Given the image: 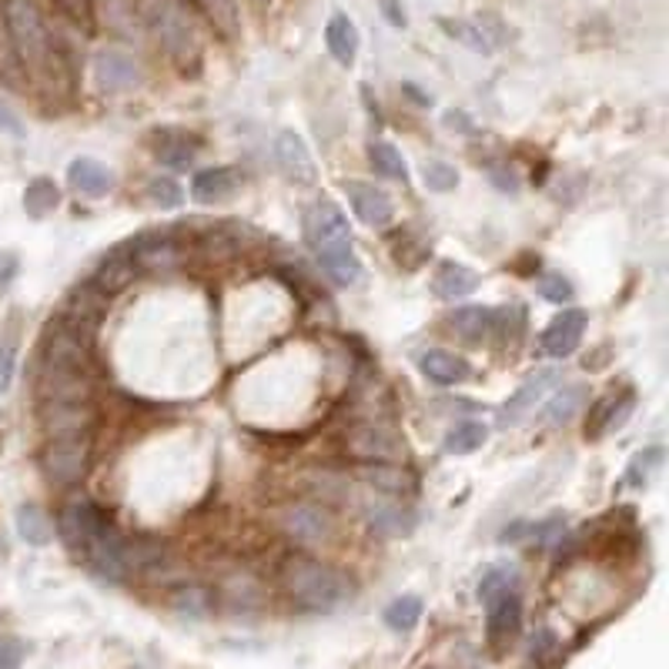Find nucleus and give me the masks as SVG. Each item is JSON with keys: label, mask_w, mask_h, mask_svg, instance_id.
I'll list each match as a JSON object with an SVG mask.
<instances>
[{"label": "nucleus", "mask_w": 669, "mask_h": 669, "mask_svg": "<svg viewBox=\"0 0 669 669\" xmlns=\"http://www.w3.org/2000/svg\"><path fill=\"white\" fill-rule=\"evenodd\" d=\"M282 585L301 610H311V613H328L339 603H346V596L352 593L349 579L339 569L321 559H311V556L285 559Z\"/></svg>", "instance_id": "obj_1"}, {"label": "nucleus", "mask_w": 669, "mask_h": 669, "mask_svg": "<svg viewBox=\"0 0 669 669\" xmlns=\"http://www.w3.org/2000/svg\"><path fill=\"white\" fill-rule=\"evenodd\" d=\"M141 21L161 44V51L182 67L198 64L201 57V41L195 31V21L182 0H141Z\"/></svg>", "instance_id": "obj_2"}, {"label": "nucleus", "mask_w": 669, "mask_h": 669, "mask_svg": "<svg viewBox=\"0 0 669 669\" xmlns=\"http://www.w3.org/2000/svg\"><path fill=\"white\" fill-rule=\"evenodd\" d=\"M4 21H8V31H11V41H14L18 54L34 67L47 64V57H51V31H47L34 0H4Z\"/></svg>", "instance_id": "obj_3"}, {"label": "nucleus", "mask_w": 669, "mask_h": 669, "mask_svg": "<svg viewBox=\"0 0 669 669\" xmlns=\"http://www.w3.org/2000/svg\"><path fill=\"white\" fill-rule=\"evenodd\" d=\"M91 462V436H57L47 442L41 465L54 485H77Z\"/></svg>", "instance_id": "obj_4"}, {"label": "nucleus", "mask_w": 669, "mask_h": 669, "mask_svg": "<svg viewBox=\"0 0 669 669\" xmlns=\"http://www.w3.org/2000/svg\"><path fill=\"white\" fill-rule=\"evenodd\" d=\"M105 526H108V519L101 516V509L95 506V502H88V498L67 502L64 513H61V523H57V529H61L67 549L77 552V556H84V549H88V546L98 539V533H101Z\"/></svg>", "instance_id": "obj_5"}, {"label": "nucleus", "mask_w": 669, "mask_h": 669, "mask_svg": "<svg viewBox=\"0 0 669 669\" xmlns=\"http://www.w3.org/2000/svg\"><path fill=\"white\" fill-rule=\"evenodd\" d=\"M282 529L301 546H325L334 533V523L315 502H295L282 513Z\"/></svg>", "instance_id": "obj_6"}, {"label": "nucleus", "mask_w": 669, "mask_h": 669, "mask_svg": "<svg viewBox=\"0 0 669 669\" xmlns=\"http://www.w3.org/2000/svg\"><path fill=\"white\" fill-rule=\"evenodd\" d=\"M305 238L315 251L328 248V244H339V241H352L349 238V218L346 211L334 205V201H315L305 211Z\"/></svg>", "instance_id": "obj_7"}, {"label": "nucleus", "mask_w": 669, "mask_h": 669, "mask_svg": "<svg viewBox=\"0 0 669 669\" xmlns=\"http://www.w3.org/2000/svg\"><path fill=\"white\" fill-rule=\"evenodd\" d=\"M275 161H278V172L292 185H315L318 182V164H315L305 138L295 131H282L275 138Z\"/></svg>", "instance_id": "obj_8"}, {"label": "nucleus", "mask_w": 669, "mask_h": 669, "mask_svg": "<svg viewBox=\"0 0 669 669\" xmlns=\"http://www.w3.org/2000/svg\"><path fill=\"white\" fill-rule=\"evenodd\" d=\"M559 385V369H542L536 372L529 382H523L519 392H513V398L502 405V426H519L536 412V405H542L549 398V392Z\"/></svg>", "instance_id": "obj_9"}, {"label": "nucleus", "mask_w": 669, "mask_h": 669, "mask_svg": "<svg viewBox=\"0 0 669 669\" xmlns=\"http://www.w3.org/2000/svg\"><path fill=\"white\" fill-rule=\"evenodd\" d=\"M41 423L51 439L84 436L95 423V408L91 402H41Z\"/></svg>", "instance_id": "obj_10"}, {"label": "nucleus", "mask_w": 669, "mask_h": 669, "mask_svg": "<svg viewBox=\"0 0 669 669\" xmlns=\"http://www.w3.org/2000/svg\"><path fill=\"white\" fill-rule=\"evenodd\" d=\"M585 325H590V311H582V308H566L559 311L549 328L542 331V352L552 355V359H566L579 349L582 342V331Z\"/></svg>", "instance_id": "obj_11"}, {"label": "nucleus", "mask_w": 669, "mask_h": 669, "mask_svg": "<svg viewBox=\"0 0 669 669\" xmlns=\"http://www.w3.org/2000/svg\"><path fill=\"white\" fill-rule=\"evenodd\" d=\"M105 298H108V295H101L91 282H88V285H80V288L67 298L61 321H64L70 331H77L84 342H88L91 334H95V328H98V321H101Z\"/></svg>", "instance_id": "obj_12"}, {"label": "nucleus", "mask_w": 669, "mask_h": 669, "mask_svg": "<svg viewBox=\"0 0 669 669\" xmlns=\"http://www.w3.org/2000/svg\"><path fill=\"white\" fill-rule=\"evenodd\" d=\"M95 77L101 84V91H131L134 84L141 80V67L131 54L118 51V47H105L95 54Z\"/></svg>", "instance_id": "obj_13"}, {"label": "nucleus", "mask_w": 669, "mask_h": 669, "mask_svg": "<svg viewBox=\"0 0 669 669\" xmlns=\"http://www.w3.org/2000/svg\"><path fill=\"white\" fill-rule=\"evenodd\" d=\"M128 251L134 265H144V268H172L182 262V244L175 241L172 231H144L128 244Z\"/></svg>", "instance_id": "obj_14"}, {"label": "nucleus", "mask_w": 669, "mask_h": 669, "mask_svg": "<svg viewBox=\"0 0 669 669\" xmlns=\"http://www.w3.org/2000/svg\"><path fill=\"white\" fill-rule=\"evenodd\" d=\"M365 519L369 526L379 533V536H408L415 529V513L405 506L398 495H379V498H369L365 506Z\"/></svg>", "instance_id": "obj_15"}, {"label": "nucleus", "mask_w": 669, "mask_h": 669, "mask_svg": "<svg viewBox=\"0 0 669 669\" xmlns=\"http://www.w3.org/2000/svg\"><path fill=\"white\" fill-rule=\"evenodd\" d=\"M346 195H349L352 211H355L369 228H385V224L395 218V205H392V198H388L382 188H375V185L349 182V185H346Z\"/></svg>", "instance_id": "obj_16"}, {"label": "nucleus", "mask_w": 669, "mask_h": 669, "mask_svg": "<svg viewBox=\"0 0 669 669\" xmlns=\"http://www.w3.org/2000/svg\"><path fill=\"white\" fill-rule=\"evenodd\" d=\"M349 449H352V456L372 459V462H395V459H402V442L385 426H359V429H352Z\"/></svg>", "instance_id": "obj_17"}, {"label": "nucleus", "mask_w": 669, "mask_h": 669, "mask_svg": "<svg viewBox=\"0 0 669 669\" xmlns=\"http://www.w3.org/2000/svg\"><path fill=\"white\" fill-rule=\"evenodd\" d=\"M67 185L84 198H105L114 188V172L95 157H74L67 164Z\"/></svg>", "instance_id": "obj_18"}, {"label": "nucleus", "mask_w": 669, "mask_h": 669, "mask_svg": "<svg viewBox=\"0 0 669 669\" xmlns=\"http://www.w3.org/2000/svg\"><path fill=\"white\" fill-rule=\"evenodd\" d=\"M318 255V265L321 272L328 275L331 285H339V288H349L362 278V262L355 255V248L352 241H339V244H328L321 251H315Z\"/></svg>", "instance_id": "obj_19"}, {"label": "nucleus", "mask_w": 669, "mask_h": 669, "mask_svg": "<svg viewBox=\"0 0 669 669\" xmlns=\"http://www.w3.org/2000/svg\"><path fill=\"white\" fill-rule=\"evenodd\" d=\"M485 606H489V639H492V646L509 643L523 626V600H519V593L516 590L502 593Z\"/></svg>", "instance_id": "obj_20"}, {"label": "nucleus", "mask_w": 669, "mask_h": 669, "mask_svg": "<svg viewBox=\"0 0 669 669\" xmlns=\"http://www.w3.org/2000/svg\"><path fill=\"white\" fill-rule=\"evenodd\" d=\"M325 47L328 54L339 61L342 67H352L355 57H359V47H362V37H359V28L349 14H331L328 24H325Z\"/></svg>", "instance_id": "obj_21"}, {"label": "nucleus", "mask_w": 669, "mask_h": 669, "mask_svg": "<svg viewBox=\"0 0 669 669\" xmlns=\"http://www.w3.org/2000/svg\"><path fill=\"white\" fill-rule=\"evenodd\" d=\"M241 185V175L238 167H208V172H198L195 182H191V198L198 205H218V201H228Z\"/></svg>", "instance_id": "obj_22"}, {"label": "nucleus", "mask_w": 669, "mask_h": 669, "mask_svg": "<svg viewBox=\"0 0 669 669\" xmlns=\"http://www.w3.org/2000/svg\"><path fill=\"white\" fill-rule=\"evenodd\" d=\"M636 412V395H610L603 398L596 408H593V423L585 426V436L590 439H600L606 432H619L626 423H629V415Z\"/></svg>", "instance_id": "obj_23"}, {"label": "nucleus", "mask_w": 669, "mask_h": 669, "mask_svg": "<svg viewBox=\"0 0 669 669\" xmlns=\"http://www.w3.org/2000/svg\"><path fill=\"white\" fill-rule=\"evenodd\" d=\"M418 369H423L426 379H432L436 385H462L469 382L472 369L465 359H459L456 352H446V349H432L418 359Z\"/></svg>", "instance_id": "obj_24"}, {"label": "nucleus", "mask_w": 669, "mask_h": 669, "mask_svg": "<svg viewBox=\"0 0 669 669\" xmlns=\"http://www.w3.org/2000/svg\"><path fill=\"white\" fill-rule=\"evenodd\" d=\"M432 288H436L439 298L456 301V298H465V295H472L479 288V275L472 268L459 265V262H442L436 268V275H432Z\"/></svg>", "instance_id": "obj_25"}, {"label": "nucleus", "mask_w": 669, "mask_h": 669, "mask_svg": "<svg viewBox=\"0 0 669 669\" xmlns=\"http://www.w3.org/2000/svg\"><path fill=\"white\" fill-rule=\"evenodd\" d=\"M449 325L465 346H482L492 334V308H482V305L459 308V311H452Z\"/></svg>", "instance_id": "obj_26"}, {"label": "nucleus", "mask_w": 669, "mask_h": 669, "mask_svg": "<svg viewBox=\"0 0 669 669\" xmlns=\"http://www.w3.org/2000/svg\"><path fill=\"white\" fill-rule=\"evenodd\" d=\"M14 523H18V536L28 546H47L54 539V519L41 506H34V502H24V506H18Z\"/></svg>", "instance_id": "obj_27"}, {"label": "nucleus", "mask_w": 669, "mask_h": 669, "mask_svg": "<svg viewBox=\"0 0 669 669\" xmlns=\"http://www.w3.org/2000/svg\"><path fill=\"white\" fill-rule=\"evenodd\" d=\"M134 272H138V265H134V259L128 255H111V259H105L101 262V268L95 272V278H91V285L101 292V295H118V292H124L131 282H134Z\"/></svg>", "instance_id": "obj_28"}, {"label": "nucleus", "mask_w": 669, "mask_h": 669, "mask_svg": "<svg viewBox=\"0 0 669 669\" xmlns=\"http://www.w3.org/2000/svg\"><path fill=\"white\" fill-rule=\"evenodd\" d=\"M167 606H172L178 616L205 619L215 606V596H211V590H205V585H198V582H185V585H178V590H172Z\"/></svg>", "instance_id": "obj_29"}, {"label": "nucleus", "mask_w": 669, "mask_h": 669, "mask_svg": "<svg viewBox=\"0 0 669 669\" xmlns=\"http://www.w3.org/2000/svg\"><path fill=\"white\" fill-rule=\"evenodd\" d=\"M439 28L462 47L475 51V54H492L495 41L489 37V31L482 28V21H452V18H439Z\"/></svg>", "instance_id": "obj_30"}, {"label": "nucleus", "mask_w": 669, "mask_h": 669, "mask_svg": "<svg viewBox=\"0 0 669 669\" xmlns=\"http://www.w3.org/2000/svg\"><path fill=\"white\" fill-rule=\"evenodd\" d=\"M369 161L375 167V175L392 178V182H408V164L402 157V151L388 141H372L369 144Z\"/></svg>", "instance_id": "obj_31"}, {"label": "nucleus", "mask_w": 669, "mask_h": 669, "mask_svg": "<svg viewBox=\"0 0 669 669\" xmlns=\"http://www.w3.org/2000/svg\"><path fill=\"white\" fill-rule=\"evenodd\" d=\"M57 205H61V191H57V185H54L51 178H34V182L24 188V211H28L34 221L54 215Z\"/></svg>", "instance_id": "obj_32"}, {"label": "nucleus", "mask_w": 669, "mask_h": 669, "mask_svg": "<svg viewBox=\"0 0 669 669\" xmlns=\"http://www.w3.org/2000/svg\"><path fill=\"white\" fill-rule=\"evenodd\" d=\"M485 439H489V429L482 426V423H459L456 429H449V436H446V452L449 456H472V452H479L482 446H485Z\"/></svg>", "instance_id": "obj_33"}, {"label": "nucleus", "mask_w": 669, "mask_h": 669, "mask_svg": "<svg viewBox=\"0 0 669 669\" xmlns=\"http://www.w3.org/2000/svg\"><path fill=\"white\" fill-rule=\"evenodd\" d=\"M418 619H423V600H418V596H398V600H392L388 610H385V626L395 629V633L415 629Z\"/></svg>", "instance_id": "obj_34"}, {"label": "nucleus", "mask_w": 669, "mask_h": 669, "mask_svg": "<svg viewBox=\"0 0 669 669\" xmlns=\"http://www.w3.org/2000/svg\"><path fill=\"white\" fill-rule=\"evenodd\" d=\"M516 585H519V572L513 566H492V569H485V575L479 582V600L492 603L502 593H513Z\"/></svg>", "instance_id": "obj_35"}, {"label": "nucleus", "mask_w": 669, "mask_h": 669, "mask_svg": "<svg viewBox=\"0 0 669 669\" xmlns=\"http://www.w3.org/2000/svg\"><path fill=\"white\" fill-rule=\"evenodd\" d=\"M582 402H585V388H582V385H569V388L556 392V398H552L549 408H546L549 426H566L569 418L582 408Z\"/></svg>", "instance_id": "obj_36"}, {"label": "nucleus", "mask_w": 669, "mask_h": 669, "mask_svg": "<svg viewBox=\"0 0 669 669\" xmlns=\"http://www.w3.org/2000/svg\"><path fill=\"white\" fill-rule=\"evenodd\" d=\"M157 161L161 164H172V167H188L191 161H195V151H191V144H188V138H182V134H164L161 141H157Z\"/></svg>", "instance_id": "obj_37"}, {"label": "nucleus", "mask_w": 669, "mask_h": 669, "mask_svg": "<svg viewBox=\"0 0 669 669\" xmlns=\"http://www.w3.org/2000/svg\"><path fill=\"white\" fill-rule=\"evenodd\" d=\"M144 198L154 205V208H178L185 201V191L175 178H151L147 188H144Z\"/></svg>", "instance_id": "obj_38"}, {"label": "nucleus", "mask_w": 669, "mask_h": 669, "mask_svg": "<svg viewBox=\"0 0 669 669\" xmlns=\"http://www.w3.org/2000/svg\"><path fill=\"white\" fill-rule=\"evenodd\" d=\"M662 465V449L659 446H652V449H643L633 462H629V469H626V482L633 485V489H643L649 479H652V472Z\"/></svg>", "instance_id": "obj_39"}, {"label": "nucleus", "mask_w": 669, "mask_h": 669, "mask_svg": "<svg viewBox=\"0 0 669 669\" xmlns=\"http://www.w3.org/2000/svg\"><path fill=\"white\" fill-rule=\"evenodd\" d=\"M365 479L382 492V495H405V492H412V479L405 475V472H398V469H385V465H375V469H369L365 472Z\"/></svg>", "instance_id": "obj_40"}, {"label": "nucleus", "mask_w": 669, "mask_h": 669, "mask_svg": "<svg viewBox=\"0 0 669 669\" xmlns=\"http://www.w3.org/2000/svg\"><path fill=\"white\" fill-rule=\"evenodd\" d=\"M423 175H426V188H429V191L446 195V191H456V188H459V172H456L452 164H446V161H429Z\"/></svg>", "instance_id": "obj_41"}, {"label": "nucleus", "mask_w": 669, "mask_h": 669, "mask_svg": "<svg viewBox=\"0 0 669 669\" xmlns=\"http://www.w3.org/2000/svg\"><path fill=\"white\" fill-rule=\"evenodd\" d=\"M539 295L546 301H552V305H566V301H572L575 288H572V282L566 275H542L539 278Z\"/></svg>", "instance_id": "obj_42"}, {"label": "nucleus", "mask_w": 669, "mask_h": 669, "mask_svg": "<svg viewBox=\"0 0 669 669\" xmlns=\"http://www.w3.org/2000/svg\"><path fill=\"white\" fill-rule=\"evenodd\" d=\"M24 662V643L18 636L0 633V669H21Z\"/></svg>", "instance_id": "obj_43"}, {"label": "nucleus", "mask_w": 669, "mask_h": 669, "mask_svg": "<svg viewBox=\"0 0 669 669\" xmlns=\"http://www.w3.org/2000/svg\"><path fill=\"white\" fill-rule=\"evenodd\" d=\"M14 372H18V352H14V346H0V395L11 388Z\"/></svg>", "instance_id": "obj_44"}, {"label": "nucleus", "mask_w": 669, "mask_h": 669, "mask_svg": "<svg viewBox=\"0 0 669 669\" xmlns=\"http://www.w3.org/2000/svg\"><path fill=\"white\" fill-rule=\"evenodd\" d=\"M18 272H21V262L14 251H0V292L18 278Z\"/></svg>", "instance_id": "obj_45"}, {"label": "nucleus", "mask_w": 669, "mask_h": 669, "mask_svg": "<svg viewBox=\"0 0 669 669\" xmlns=\"http://www.w3.org/2000/svg\"><path fill=\"white\" fill-rule=\"evenodd\" d=\"M489 182L502 191H519V178L513 167H489Z\"/></svg>", "instance_id": "obj_46"}, {"label": "nucleus", "mask_w": 669, "mask_h": 669, "mask_svg": "<svg viewBox=\"0 0 669 669\" xmlns=\"http://www.w3.org/2000/svg\"><path fill=\"white\" fill-rule=\"evenodd\" d=\"M61 8L84 28H91V0H61Z\"/></svg>", "instance_id": "obj_47"}, {"label": "nucleus", "mask_w": 669, "mask_h": 669, "mask_svg": "<svg viewBox=\"0 0 669 669\" xmlns=\"http://www.w3.org/2000/svg\"><path fill=\"white\" fill-rule=\"evenodd\" d=\"M379 8H382V18H385L392 28H405V24H408L405 8L398 4V0H379Z\"/></svg>", "instance_id": "obj_48"}, {"label": "nucleus", "mask_w": 669, "mask_h": 669, "mask_svg": "<svg viewBox=\"0 0 669 669\" xmlns=\"http://www.w3.org/2000/svg\"><path fill=\"white\" fill-rule=\"evenodd\" d=\"M552 646H556V636H552V633H549V629H539V633H536V636H533V646H529V656H533V659H542V656H546V652H549V649H552Z\"/></svg>", "instance_id": "obj_49"}, {"label": "nucleus", "mask_w": 669, "mask_h": 669, "mask_svg": "<svg viewBox=\"0 0 669 669\" xmlns=\"http://www.w3.org/2000/svg\"><path fill=\"white\" fill-rule=\"evenodd\" d=\"M0 131H8V134H14V138H21V134H24V128H21L18 114H11L4 105H0Z\"/></svg>", "instance_id": "obj_50"}]
</instances>
